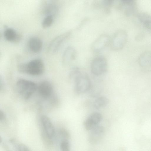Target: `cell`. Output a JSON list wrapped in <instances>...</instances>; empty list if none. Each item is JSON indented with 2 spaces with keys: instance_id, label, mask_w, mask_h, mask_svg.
I'll return each instance as SVG.
<instances>
[{
  "instance_id": "cell-4",
  "label": "cell",
  "mask_w": 151,
  "mask_h": 151,
  "mask_svg": "<svg viewBox=\"0 0 151 151\" xmlns=\"http://www.w3.org/2000/svg\"><path fill=\"white\" fill-rule=\"evenodd\" d=\"M108 64L105 58L102 55L96 56L92 60L91 69V72L96 76L101 75L106 72Z\"/></svg>"
},
{
  "instance_id": "cell-12",
  "label": "cell",
  "mask_w": 151,
  "mask_h": 151,
  "mask_svg": "<svg viewBox=\"0 0 151 151\" xmlns=\"http://www.w3.org/2000/svg\"><path fill=\"white\" fill-rule=\"evenodd\" d=\"M37 88L40 95L44 98L49 97L51 95L52 93V86L47 81H44L40 82Z\"/></svg>"
},
{
  "instance_id": "cell-5",
  "label": "cell",
  "mask_w": 151,
  "mask_h": 151,
  "mask_svg": "<svg viewBox=\"0 0 151 151\" xmlns=\"http://www.w3.org/2000/svg\"><path fill=\"white\" fill-rule=\"evenodd\" d=\"M128 35L127 32L123 29H119L114 34L110 42L112 49L117 51L122 49L127 41Z\"/></svg>"
},
{
  "instance_id": "cell-6",
  "label": "cell",
  "mask_w": 151,
  "mask_h": 151,
  "mask_svg": "<svg viewBox=\"0 0 151 151\" xmlns=\"http://www.w3.org/2000/svg\"><path fill=\"white\" fill-rule=\"evenodd\" d=\"M72 34V31L69 30L55 37L49 44L48 51L52 53L57 52L64 43L69 39Z\"/></svg>"
},
{
  "instance_id": "cell-22",
  "label": "cell",
  "mask_w": 151,
  "mask_h": 151,
  "mask_svg": "<svg viewBox=\"0 0 151 151\" xmlns=\"http://www.w3.org/2000/svg\"><path fill=\"white\" fill-rule=\"evenodd\" d=\"M114 3L112 0H104L102 1V5L106 9H108L112 6Z\"/></svg>"
},
{
  "instance_id": "cell-16",
  "label": "cell",
  "mask_w": 151,
  "mask_h": 151,
  "mask_svg": "<svg viewBox=\"0 0 151 151\" xmlns=\"http://www.w3.org/2000/svg\"><path fill=\"white\" fill-rule=\"evenodd\" d=\"M120 4L124 13L127 15L132 14L135 12L136 6L134 1L122 0L120 1Z\"/></svg>"
},
{
  "instance_id": "cell-10",
  "label": "cell",
  "mask_w": 151,
  "mask_h": 151,
  "mask_svg": "<svg viewBox=\"0 0 151 151\" xmlns=\"http://www.w3.org/2000/svg\"><path fill=\"white\" fill-rule=\"evenodd\" d=\"M77 52L75 48L72 46H68L64 50L62 55V60L65 65L70 64L76 58Z\"/></svg>"
},
{
  "instance_id": "cell-14",
  "label": "cell",
  "mask_w": 151,
  "mask_h": 151,
  "mask_svg": "<svg viewBox=\"0 0 151 151\" xmlns=\"http://www.w3.org/2000/svg\"><path fill=\"white\" fill-rule=\"evenodd\" d=\"M28 46L32 52L37 53L42 49V42L40 39L37 37H32L29 39L28 42Z\"/></svg>"
},
{
  "instance_id": "cell-3",
  "label": "cell",
  "mask_w": 151,
  "mask_h": 151,
  "mask_svg": "<svg viewBox=\"0 0 151 151\" xmlns=\"http://www.w3.org/2000/svg\"><path fill=\"white\" fill-rule=\"evenodd\" d=\"M16 86L18 93L25 99L29 98L37 88L35 83L24 79L18 80Z\"/></svg>"
},
{
  "instance_id": "cell-17",
  "label": "cell",
  "mask_w": 151,
  "mask_h": 151,
  "mask_svg": "<svg viewBox=\"0 0 151 151\" xmlns=\"http://www.w3.org/2000/svg\"><path fill=\"white\" fill-rule=\"evenodd\" d=\"M140 22L147 28L151 29V15L145 13H140L137 15Z\"/></svg>"
},
{
  "instance_id": "cell-8",
  "label": "cell",
  "mask_w": 151,
  "mask_h": 151,
  "mask_svg": "<svg viewBox=\"0 0 151 151\" xmlns=\"http://www.w3.org/2000/svg\"><path fill=\"white\" fill-rule=\"evenodd\" d=\"M90 131L88 136V141L92 145H96L99 143L103 137L104 128L102 126L98 125Z\"/></svg>"
},
{
  "instance_id": "cell-7",
  "label": "cell",
  "mask_w": 151,
  "mask_h": 151,
  "mask_svg": "<svg viewBox=\"0 0 151 151\" xmlns=\"http://www.w3.org/2000/svg\"><path fill=\"white\" fill-rule=\"evenodd\" d=\"M110 41V38L108 35L102 34L93 42L92 45L91 49L95 52H99L107 46Z\"/></svg>"
},
{
  "instance_id": "cell-13",
  "label": "cell",
  "mask_w": 151,
  "mask_h": 151,
  "mask_svg": "<svg viewBox=\"0 0 151 151\" xmlns=\"http://www.w3.org/2000/svg\"><path fill=\"white\" fill-rule=\"evenodd\" d=\"M4 37L5 40L8 42H18L21 40V35L13 29L8 28L4 31Z\"/></svg>"
},
{
  "instance_id": "cell-2",
  "label": "cell",
  "mask_w": 151,
  "mask_h": 151,
  "mask_svg": "<svg viewBox=\"0 0 151 151\" xmlns=\"http://www.w3.org/2000/svg\"><path fill=\"white\" fill-rule=\"evenodd\" d=\"M19 71L23 73L37 76L42 74L44 71V65L40 59H36L27 63H22L18 66Z\"/></svg>"
},
{
  "instance_id": "cell-1",
  "label": "cell",
  "mask_w": 151,
  "mask_h": 151,
  "mask_svg": "<svg viewBox=\"0 0 151 151\" xmlns=\"http://www.w3.org/2000/svg\"><path fill=\"white\" fill-rule=\"evenodd\" d=\"M70 79L73 82L74 90L76 94L80 95L89 91L91 86L90 79L85 72L79 68H73L70 74Z\"/></svg>"
},
{
  "instance_id": "cell-9",
  "label": "cell",
  "mask_w": 151,
  "mask_h": 151,
  "mask_svg": "<svg viewBox=\"0 0 151 151\" xmlns=\"http://www.w3.org/2000/svg\"><path fill=\"white\" fill-rule=\"evenodd\" d=\"M101 114L98 112H94L91 114L86 119L84 125L85 129L90 131L98 125L102 120Z\"/></svg>"
},
{
  "instance_id": "cell-23",
  "label": "cell",
  "mask_w": 151,
  "mask_h": 151,
  "mask_svg": "<svg viewBox=\"0 0 151 151\" xmlns=\"http://www.w3.org/2000/svg\"><path fill=\"white\" fill-rule=\"evenodd\" d=\"M18 151H30L28 147L25 145L20 144L18 145Z\"/></svg>"
},
{
  "instance_id": "cell-19",
  "label": "cell",
  "mask_w": 151,
  "mask_h": 151,
  "mask_svg": "<svg viewBox=\"0 0 151 151\" xmlns=\"http://www.w3.org/2000/svg\"><path fill=\"white\" fill-rule=\"evenodd\" d=\"M53 22V17L52 15H47L43 20L42 26L44 28H48L51 25Z\"/></svg>"
},
{
  "instance_id": "cell-18",
  "label": "cell",
  "mask_w": 151,
  "mask_h": 151,
  "mask_svg": "<svg viewBox=\"0 0 151 151\" xmlns=\"http://www.w3.org/2000/svg\"><path fill=\"white\" fill-rule=\"evenodd\" d=\"M109 99L104 96L97 97L94 103V106L95 109H99L106 106L109 103Z\"/></svg>"
},
{
  "instance_id": "cell-20",
  "label": "cell",
  "mask_w": 151,
  "mask_h": 151,
  "mask_svg": "<svg viewBox=\"0 0 151 151\" xmlns=\"http://www.w3.org/2000/svg\"><path fill=\"white\" fill-rule=\"evenodd\" d=\"M60 148L61 151H70V144L68 140H64L61 143Z\"/></svg>"
},
{
  "instance_id": "cell-24",
  "label": "cell",
  "mask_w": 151,
  "mask_h": 151,
  "mask_svg": "<svg viewBox=\"0 0 151 151\" xmlns=\"http://www.w3.org/2000/svg\"><path fill=\"white\" fill-rule=\"evenodd\" d=\"M5 118V115L4 113L1 111H0V119L1 120H3Z\"/></svg>"
},
{
  "instance_id": "cell-15",
  "label": "cell",
  "mask_w": 151,
  "mask_h": 151,
  "mask_svg": "<svg viewBox=\"0 0 151 151\" xmlns=\"http://www.w3.org/2000/svg\"><path fill=\"white\" fill-rule=\"evenodd\" d=\"M138 62L142 67H151V51H146L142 53L139 57Z\"/></svg>"
},
{
  "instance_id": "cell-11",
  "label": "cell",
  "mask_w": 151,
  "mask_h": 151,
  "mask_svg": "<svg viewBox=\"0 0 151 151\" xmlns=\"http://www.w3.org/2000/svg\"><path fill=\"white\" fill-rule=\"evenodd\" d=\"M40 120L46 135L50 138H52L55 134V130L51 121L45 116H42Z\"/></svg>"
},
{
  "instance_id": "cell-25",
  "label": "cell",
  "mask_w": 151,
  "mask_h": 151,
  "mask_svg": "<svg viewBox=\"0 0 151 151\" xmlns=\"http://www.w3.org/2000/svg\"><path fill=\"white\" fill-rule=\"evenodd\" d=\"M6 151H11L10 150H9V149H6Z\"/></svg>"
},
{
  "instance_id": "cell-21",
  "label": "cell",
  "mask_w": 151,
  "mask_h": 151,
  "mask_svg": "<svg viewBox=\"0 0 151 151\" xmlns=\"http://www.w3.org/2000/svg\"><path fill=\"white\" fill-rule=\"evenodd\" d=\"M60 134L64 140H68L70 138V134L65 129L61 128L60 130Z\"/></svg>"
}]
</instances>
